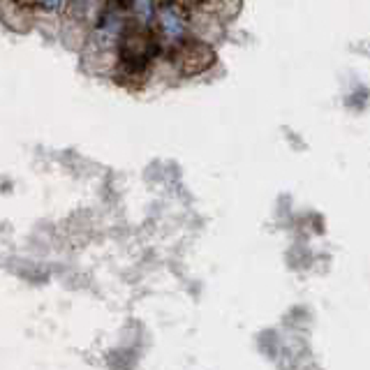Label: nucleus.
<instances>
[{
  "label": "nucleus",
  "mask_w": 370,
  "mask_h": 370,
  "mask_svg": "<svg viewBox=\"0 0 370 370\" xmlns=\"http://www.w3.org/2000/svg\"><path fill=\"white\" fill-rule=\"evenodd\" d=\"M195 3H211V0H195Z\"/></svg>",
  "instance_id": "nucleus-9"
},
{
  "label": "nucleus",
  "mask_w": 370,
  "mask_h": 370,
  "mask_svg": "<svg viewBox=\"0 0 370 370\" xmlns=\"http://www.w3.org/2000/svg\"><path fill=\"white\" fill-rule=\"evenodd\" d=\"M155 21H157L160 35H162L165 42H169V44L179 47L185 40V35H188V14H185L183 7L179 3H174V0H167V3L157 5Z\"/></svg>",
  "instance_id": "nucleus-3"
},
{
  "label": "nucleus",
  "mask_w": 370,
  "mask_h": 370,
  "mask_svg": "<svg viewBox=\"0 0 370 370\" xmlns=\"http://www.w3.org/2000/svg\"><path fill=\"white\" fill-rule=\"evenodd\" d=\"M42 12H56V10H61L65 0H32Z\"/></svg>",
  "instance_id": "nucleus-7"
},
{
  "label": "nucleus",
  "mask_w": 370,
  "mask_h": 370,
  "mask_svg": "<svg viewBox=\"0 0 370 370\" xmlns=\"http://www.w3.org/2000/svg\"><path fill=\"white\" fill-rule=\"evenodd\" d=\"M215 63V52L206 42L197 40H183L176 49V65L185 77H195V74L206 72Z\"/></svg>",
  "instance_id": "nucleus-2"
},
{
  "label": "nucleus",
  "mask_w": 370,
  "mask_h": 370,
  "mask_svg": "<svg viewBox=\"0 0 370 370\" xmlns=\"http://www.w3.org/2000/svg\"><path fill=\"white\" fill-rule=\"evenodd\" d=\"M125 28H128V23H125L123 10H119V7L114 5L105 7V12L100 14V19L95 21V26H92V44H97L100 49L119 47Z\"/></svg>",
  "instance_id": "nucleus-4"
},
{
  "label": "nucleus",
  "mask_w": 370,
  "mask_h": 370,
  "mask_svg": "<svg viewBox=\"0 0 370 370\" xmlns=\"http://www.w3.org/2000/svg\"><path fill=\"white\" fill-rule=\"evenodd\" d=\"M157 52V42L146 30V26L125 28L123 37L119 42V63L125 77H139L146 72L148 63L153 61V54Z\"/></svg>",
  "instance_id": "nucleus-1"
},
{
  "label": "nucleus",
  "mask_w": 370,
  "mask_h": 370,
  "mask_svg": "<svg viewBox=\"0 0 370 370\" xmlns=\"http://www.w3.org/2000/svg\"><path fill=\"white\" fill-rule=\"evenodd\" d=\"M114 7H119V10H128L130 0H114Z\"/></svg>",
  "instance_id": "nucleus-8"
},
{
  "label": "nucleus",
  "mask_w": 370,
  "mask_h": 370,
  "mask_svg": "<svg viewBox=\"0 0 370 370\" xmlns=\"http://www.w3.org/2000/svg\"><path fill=\"white\" fill-rule=\"evenodd\" d=\"M102 12V0H70V5H67V19L77 23H90V26H95Z\"/></svg>",
  "instance_id": "nucleus-5"
},
{
  "label": "nucleus",
  "mask_w": 370,
  "mask_h": 370,
  "mask_svg": "<svg viewBox=\"0 0 370 370\" xmlns=\"http://www.w3.org/2000/svg\"><path fill=\"white\" fill-rule=\"evenodd\" d=\"M128 10L132 12L134 21L137 26H150L155 21V12H157V5L155 0H130V7Z\"/></svg>",
  "instance_id": "nucleus-6"
}]
</instances>
